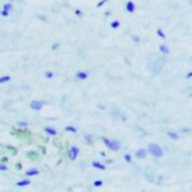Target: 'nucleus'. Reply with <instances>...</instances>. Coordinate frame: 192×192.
<instances>
[{"label":"nucleus","mask_w":192,"mask_h":192,"mask_svg":"<svg viewBox=\"0 0 192 192\" xmlns=\"http://www.w3.org/2000/svg\"><path fill=\"white\" fill-rule=\"evenodd\" d=\"M75 14H77V17H81V15H83V12L80 11V9H77V11H75Z\"/></svg>","instance_id":"nucleus-16"},{"label":"nucleus","mask_w":192,"mask_h":192,"mask_svg":"<svg viewBox=\"0 0 192 192\" xmlns=\"http://www.w3.org/2000/svg\"><path fill=\"white\" fill-rule=\"evenodd\" d=\"M45 132H47V134H50V135H56V134H57L56 129H53V128H48V126L45 128Z\"/></svg>","instance_id":"nucleus-9"},{"label":"nucleus","mask_w":192,"mask_h":192,"mask_svg":"<svg viewBox=\"0 0 192 192\" xmlns=\"http://www.w3.org/2000/svg\"><path fill=\"white\" fill-rule=\"evenodd\" d=\"M2 9H5V11H14V3L12 2H8V0H6V2L2 5Z\"/></svg>","instance_id":"nucleus-3"},{"label":"nucleus","mask_w":192,"mask_h":192,"mask_svg":"<svg viewBox=\"0 0 192 192\" xmlns=\"http://www.w3.org/2000/svg\"><path fill=\"white\" fill-rule=\"evenodd\" d=\"M9 80H11L9 75H3V77H0V83H8Z\"/></svg>","instance_id":"nucleus-11"},{"label":"nucleus","mask_w":192,"mask_h":192,"mask_svg":"<svg viewBox=\"0 0 192 192\" xmlns=\"http://www.w3.org/2000/svg\"><path fill=\"white\" fill-rule=\"evenodd\" d=\"M8 2H12V3H14V2H15V0H8Z\"/></svg>","instance_id":"nucleus-17"},{"label":"nucleus","mask_w":192,"mask_h":192,"mask_svg":"<svg viewBox=\"0 0 192 192\" xmlns=\"http://www.w3.org/2000/svg\"><path fill=\"white\" fill-rule=\"evenodd\" d=\"M77 155H78V149H77V147H71V149H69V158H71V159H75Z\"/></svg>","instance_id":"nucleus-5"},{"label":"nucleus","mask_w":192,"mask_h":192,"mask_svg":"<svg viewBox=\"0 0 192 192\" xmlns=\"http://www.w3.org/2000/svg\"><path fill=\"white\" fill-rule=\"evenodd\" d=\"M77 78H78V80H86V78H87V72L80 71V72L77 74Z\"/></svg>","instance_id":"nucleus-7"},{"label":"nucleus","mask_w":192,"mask_h":192,"mask_svg":"<svg viewBox=\"0 0 192 192\" xmlns=\"http://www.w3.org/2000/svg\"><path fill=\"white\" fill-rule=\"evenodd\" d=\"M107 144H108V146L111 147V149H119V144L117 143H114V141H111V140H104Z\"/></svg>","instance_id":"nucleus-6"},{"label":"nucleus","mask_w":192,"mask_h":192,"mask_svg":"<svg viewBox=\"0 0 192 192\" xmlns=\"http://www.w3.org/2000/svg\"><path fill=\"white\" fill-rule=\"evenodd\" d=\"M156 33L161 36L162 39H165V33H164V30H162V29H158V30H156Z\"/></svg>","instance_id":"nucleus-12"},{"label":"nucleus","mask_w":192,"mask_h":192,"mask_svg":"<svg viewBox=\"0 0 192 192\" xmlns=\"http://www.w3.org/2000/svg\"><path fill=\"white\" fill-rule=\"evenodd\" d=\"M66 131H69V132H75V128H72V126H68V128H66Z\"/></svg>","instance_id":"nucleus-15"},{"label":"nucleus","mask_w":192,"mask_h":192,"mask_svg":"<svg viewBox=\"0 0 192 192\" xmlns=\"http://www.w3.org/2000/svg\"><path fill=\"white\" fill-rule=\"evenodd\" d=\"M45 77H47V78H53V77H54V74H53L51 71H47V72H45Z\"/></svg>","instance_id":"nucleus-14"},{"label":"nucleus","mask_w":192,"mask_h":192,"mask_svg":"<svg viewBox=\"0 0 192 192\" xmlns=\"http://www.w3.org/2000/svg\"><path fill=\"white\" fill-rule=\"evenodd\" d=\"M9 14H11V12H9V11H5V9H2V11H0V15H2V17H8Z\"/></svg>","instance_id":"nucleus-13"},{"label":"nucleus","mask_w":192,"mask_h":192,"mask_svg":"<svg viewBox=\"0 0 192 192\" xmlns=\"http://www.w3.org/2000/svg\"><path fill=\"white\" fill-rule=\"evenodd\" d=\"M125 9H126V12H128V14H134V12H135V9H137V5H135L134 2H131V0H129V2H126V3H125Z\"/></svg>","instance_id":"nucleus-2"},{"label":"nucleus","mask_w":192,"mask_h":192,"mask_svg":"<svg viewBox=\"0 0 192 192\" xmlns=\"http://www.w3.org/2000/svg\"><path fill=\"white\" fill-rule=\"evenodd\" d=\"M149 152L153 155V156H162V150L159 146H156V144H150L149 146Z\"/></svg>","instance_id":"nucleus-1"},{"label":"nucleus","mask_w":192,"mask_h":192,"mask_svg":"<svg viewBox=\"0 0 192 192\" xmlns=\"http://www.w3.org/2000/svg\"><path fill=\"white\" fill-rule=\"evenodd\" d=\"M0 11H2V9H0Z\"/></svg>","instance_id":"nucleus-18"},{"label":"nucleus","mask_w":192,"mask_h":192,"mask_svg":"<svg viewBox=\"0 0 192 192\" xmlns=\"http://www.w3.org/2000/svg\"><path fill=\"white\" fill-rule=\"evenodd\" d=\"M30 107L33 108V110H36V111H39V110L44 107V104H42V102H39V101H33V102L30 104Z\"/></svg>","instance_id":"nucleus-4"},{"label":"nucleus","mask_w":192,"mask_h":192,"mask_svg":"<svg viewBox=\"0 0 192 192\" xmlns=\"http://www.w3.org/2000/svg\"><path fill=\"white\" fill-rule=\"evenodd\" d=\"M159 50H161V51H162L164 54H168V53H170V50H168V47H167L165 44H162L161 47H159Z\"/></svg>","instance_id":"nucleus-10"},{"label":"nucleus","mask_w":192,"mask_h":192,"mask_svg":"<svg viewBox=\"0 0 192 192\" xmlns=\"http://www.w3.org/2000/svg\"><path fill=\"white\" fill-rule=\"evenodd\" d=\"M119 26H120V21H119V20H114V21L110 23V27H111V29H119Z\"/></svg>","instance_id":"nucleus-8"}]
</instances>
